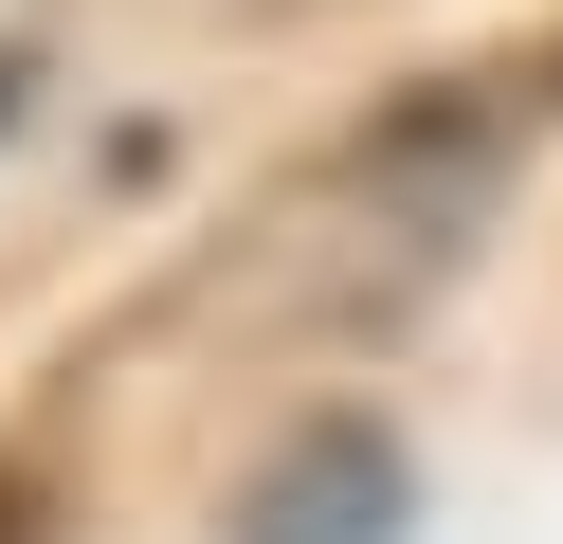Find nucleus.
Returning <instances> with one entry per match:
<instances>
[{
  "mask_svg": "<svg viewBox=\"0 0 563 544\" xmlns=\"http://www.w3.org/2000/svg\"><path fill=\"white\" fill-rule=\"evenodd\" d=\"M19 109H37V55H0V127H19Z\"/></svg>",
  "mask_w": 563,
  "mask_h": 544,
  "instance_id": "obj_4",
  "label": "nucleus"
},
{
  "mask_svg": "<svg viewBox=\"0 0 563 544\" xmlns=\"http://www.w3.org/2000/svg\"><path fill=\"white\" fill-rule=\"evenodd\" d=\"M0 544H37V471H0Z\"/></svg>",
  "mask_w": 563,
  "mask_h": 544,
  "instance_id": "obj_3",
  "label": "nucleus"
},
{
  "mask_svg": "<svg viewBox=\"0 0 563 544\" xmlns=\"http://www.w3.org/2000/svg\"><path fill=\"white\" fill-rule=\"evenodd\" d=\"M400 526H418V471H400V435H382V418L291 435V454L236 490V544H400Z\"/></svg>",
  "mask_w": 563,
  "mask_h": 544,
  "instance_id": "obj_2",
  "label": "nucleus"
},
{
  "mask_svg": "<svg viewBox=\"0 0 563 544\" xmlns=\"http://www.w3.org/2000/svg\"><path fill=\"white\" fill-rule=\"evenodd\" d=\"M490 200H509V109H490V91H400V109L255 236V273H291L309 326H382L418 273H454V254L490 236Z\"/></svg>",
  "mask_w": 563,
  "mask_h": 544,
  "instance_id": "obj_1",
  "label": "nucleus"
}]
</instances>
